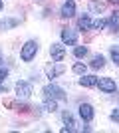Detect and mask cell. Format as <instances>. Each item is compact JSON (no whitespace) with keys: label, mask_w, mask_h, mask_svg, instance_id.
<instances>
[{"label":"cell","mask_w":119,"mask_h":133,"mask_svg":"<svg viewBox=\"0 0 119 133\" xmlns=\"http://www.w3.org/2000/svg\"><path fill=\"white\" fill-rule=\"evenodd\" d=\"M38 50H40V46H38V42L36 40H28L26 44L20 48V60L22 62H26V64H30V62L36 58V54H38Z\"/></svg>","instance_id":"obj_2"},{"label":"cell","mask_w":119,"mask_h":133,"mask_svg":"<svg viewBox=\"0 0 119 133\" xmlns=\"http://www.w3.org/2000/svg\"><path fill=\"white\" fill-rule=\"evenodd\" d=\"M87 8H89V12H93V14H103V12H105V2H99V0H89Z\"/></svg>","instance_id":"obj_12"},{"label":"cell","mask_w":119,"mask_h":133,"mask_svg":"<svg viewBox=\"0 0 119 133\" xmlns=\"http://www.w3.org/2000/svg\"><path fill=\"white\" fill-rule=\"evenodd\" d=\"M62 121H64V127L62 131H75V121H74V115L69 113V111H64L62 113Z\"/></svg>","instance_id":"obj_10"},{"label":"cell","mask_w":119,"mask_h":133,"mask_svg":"<svg viewBox=\"0 0 119 133\" xmlns=\"http://www.w3.org/2000/svg\"><path fill=\"white\" fill-rule=\"evenodd\" d=\"M101 94H115L117 91V83L113 78H97V85Z\"/></svg>","instance_id":"obj_6"},{"label":"cell","mask_w":119,"mask_h":133,"mask_svg":"<svg viewBox=\"0 0 119 133\" xmlns=\"http://www.w3.org/2000/svg\"><path fill=\"white\" fill-rule=\"evenodd\" d=\"M0 66H4V58H2V52H0Z\"/></svg>","instance_id":"obj_27"},{"label":"cell","mask_w":119,"mask_h":133,"mask_svg":"<svg viewBox=\"0 0 119 133\" xmlns=\"http://www.w3.org/2000/svg\"><path fill=\"white\" fill-rule=\"evenodd\" d=\"M109 117H111V121L119 123V107H115V109L111 111V115H109Z\"/></svg>","instance_id":"obj_24"},{"label":"cell","mask_w":119,"mask_h":133,"mask_svg":"<svg viewBox=\"0 0 119 133\" xmlns=\"http://www.w3.org/2000/svg\"><path fill=\"white\" fill-rule=\"evenodd\" d=\"M14 91H16V97L18 99H28L30 95L34 94V88H32V83L30 82H16V85H14Z\"/></svg>","instance_id":"obj_4"},{"label":"cell","mask_w":119,"mask_h":133,"mask_svg":"<svg viewBox=\"0 0 119 133\" xmlns=\"http://www.w3.org/2000/svg\"><path fill=\"white\" fill-rule=\"evenodd\" d=\"M60 16H62V18L75 16V2H74V0H66V2L62 4V8H60Z\"/></svg>","instance_id":"obj_9"},{"label":"cell","mask_w":119,"mask_h":133,"mask_svg":"<svg viewBox=\"0 0 119 133\" xmlns=\"http://www.w3.org/2000/svg\"><path fill=\"white\" fill-rule=\"evenodd\" d=\"M78 30H83V32H87V30H91V18L89 14H81L78 20Z\"/></svg>","instance_id":"obj_13"},{"label":"cell","mask_w":119,"mask_h":133,"mask_svg":"<svg viewBox=\"0 0 119 133\" xmlns=\"http://www.w3.org/2000/svg\"><path fill=\"white\" fill-rule=\"evenodd\" d=\"M44 72H46V78L52 82V79L60 78V76L66 72V66H64L62 62H52V64H48V66L44 68Z\"/></svg>","instance_id":"obj_3"},{"label":"cell","mask_w":119,"mask_h":133,"mask_svg":"<svg viewBox=\"0 0 119 133\" xmlns=\"http://www.w3.org/2000/svg\"><path fill=\"white\" fill-rule=\"evenodd\" d=\"M42 94H44L46 99H56V101H64L68 99V94H66V89L56 85V83H48L42 88Z\"/></svg>","instance_id":"obj_1"},{"label":"cell","mask_w":119,"mask_h":133,"mask_svg":"<svg viewBox=\"0 0 119 133\" xmlns=\"http://www.w3.org/2000/svg\"><path fill=\"white\" fill-rule=\"evenodd\" d=\"M4 91H6V85H4V83H0V94H4Z\"/></svg>","instance_id":"obj_25"},{"label":"cell","mask_w":119,"mask_h":133,"mask_svg":"<svg viewBox=\"0 0 119 133\" xmlns=\"http://www.w3.org/2000/svg\"><path fill=\"white\" fill-rule=\"evenodd\" d=\"M72 72L78 74V76H83V74L87 72V66H85L83 62H75L74 66H72Z\"/></svg>","instance_id":"obj_21"},{"label":"cell","mask_w":119,"mask_h":133,"mask_svg":"<svg viewBox=\"0 0 119 133\" xmlns=\"http://www.w3.org/2000/svg\"><path fill=\"white\" fill-rule=\"evenodd\" d=\"M78 113H79V117H81V121H85V123L93 121V117H95V109H93L91 103H79Z\"/></svg>","instance_id":"obj_7"},{"label":"cell","mask_w":119,"mask_h":133,"mask_svg":"<svg viewBox=\"0 0 119 133\" xmlns=\"http://www.w3.org/2000/svg\"><path fill=\"white\" fill-rule=\"evenodd\" d=\"M93 70H101L103 66H105V58H103L101 54H95L93 58H91V64H89Z\"/></svg>","instance_id":"obj_17"},{"label":"cell","mask_w":119,"mask_h":133,"mask_svg":"<svg viewBox=\"0 0 119 133\" xmlns=\"http://www.w3.org/2000/svg\"><path fill=\"white\" fill-rule=\"evenodd\" d=\"M60 38H62L64 46H75L78 40H79V34H78V30H74V28H62Z\"/></svg>","instance_id":"obj_5"},{"label":"cell","mask_w":119,"mask_h":133,"mask_svg":"<svg viewBox=\"0 0 119 133\" xmlns=\"http://www.w3.org/2000/svg\"><path fill=\"white\" fill-rule=\"evenodd\" d=\"M79 85H81V88H95L97 85V76H91V74L79 76Z\"/></svg>","instance_id":"obj_11"},{"label":"cell","mask_w":119,"mask_h":133,"mask_svg":"<svg viewBox=\"0 0 119 133\" xmlns=\"http://www.w3.org/2000/svg\"><path fill=\"white\" fill-rule=\"evenodd\" d=\"M109 4H113V6H117V4H119V0H109Z\"/></svg>","instance_id":"obj_26"},{"label":"cell","mask_w":119,"mask_h":133,"mask_svg":"<svg viewBox=\"0 0 119 133\" xmlns=\"http://www.w3.org/2000/svg\"><path fill=\"white\" fill-rule=\"evenodd\" d=\"M44 111H48V113H56V111H58V101L56 99H46L44 101Z\"/></svg>","instance_id":"obj_20"},{"label":"cell","mask_w":119,"mask_h":133,"mask_svg":"<svg viewBox=\"0 0 119 133\" xmlns=\"http://www.w3.org/2000/svg\"><path fill=\"white\" fill-rule=\"evenodd\" d=\"M6 107H14L16 111H30L32 109L28 103H24V99L22 101H6Z\"/></svg>","instance_id":"obj_15"},{"label":"cell","mask_w":119,"mask_h":133,"mask_svg":"<svg viewBox=\"0 0 119 133\" xmlns=\"http://www.w3.org/2000/svg\"><path fill=\"white\" fill-rule=\"evenodd\" d=\"M66 46L62 44V42H56V44L50 46V56H52V62H64V58H66Z\"/></svg>","instance_id":"obj_8"},{"label":"cell","mask_w":119,"mask_h":133,"mask_svg":"<svg viewBox=\"0 0 119 133\" xmlns=\"http://www.w3.org/2000/svg\"><path fill=\"white\" fill-rule=\"evenodd\" d=\"M2 8H4V2H2V0H0V10H2Z\"/></svg>","instance_id":"obj_28"},{"label":"cell","mask_w":119,"mask_h":133,"mask_svg":"<svg viewBox=\"0 0 119 133\" xmlns=\"http://www.w3.org/2000/svg\"><path fill=\"white\" fill-rule=\"evenodd\" d=\"M107 28V18H97V20H91V30H97V32H101Z\"/></svg>","instance_id":"obj_16"},{"label":"cell","mask_w":119,"mask_h":133,"mask_svg":"<svg viewBox=\"0 0 119 133\" xmlns=\"http://www.w3.org/2000/svg\"><path fill=\"white\" fill-rule=\"evenodd\" d=\"M109 58H111V62H113L115 66H119V46H109Z\"/></svg>","instance_id":"obj_19"},{"label":"cell","mask_w":119,"mask_h":133,"mask_svg":"<svg viewBox=\"0 0 119 133\" xmlns=\"http://www.w3.org/2000/svg\"><path fill=\"white\" fill-rule=\"evenodd\" d=\"M16 24H18V20H16V18H8V20H4V22H0V28H4V30H6V28L16 26Z\"/></svg>","instance_id":"obj_22"},{"label":"cell","mask_w":119,"mask_h":133,"mask_svg":"<svg viewBox=\"0 0 119 133\" xmlns=\"http://www.w3.org/2000/svg\"><path fill=\"white\" fill-rule=\"evenodd\" d=\"M107 28L111 30V32H119V12L117 10L107 18Z\"/></svg>","instance_id":"obj_14"},{"label":"cell","mask_w":119,"mask_h":133,"mask_svg":"<svg viewBox=\"0 0 119 133\" xmlns=\"http://www.w3.org/2000/svg\"><path fill=\"white\" fill-rule=\"evenodd\" d=\"M87 54H89V50H87V46H78V44L74 46V56L78 58V60H83V58H85Z\"/></svg>","instance_id":"obj_18"},{"label":"cell","mask_w":119,"mask_h":133,"mask_svg":"<svg viewBox=\"0 0 119 133\" xmlns=\"http://www.w3.org/2000/svg\"><path fill=\"white\" fill-rule=\"evenodd\" d=\"M6 78H8V68L0 66V83H4V82H6Z\"/></svg>","instance_id":"obj_23"}]
</instances>
